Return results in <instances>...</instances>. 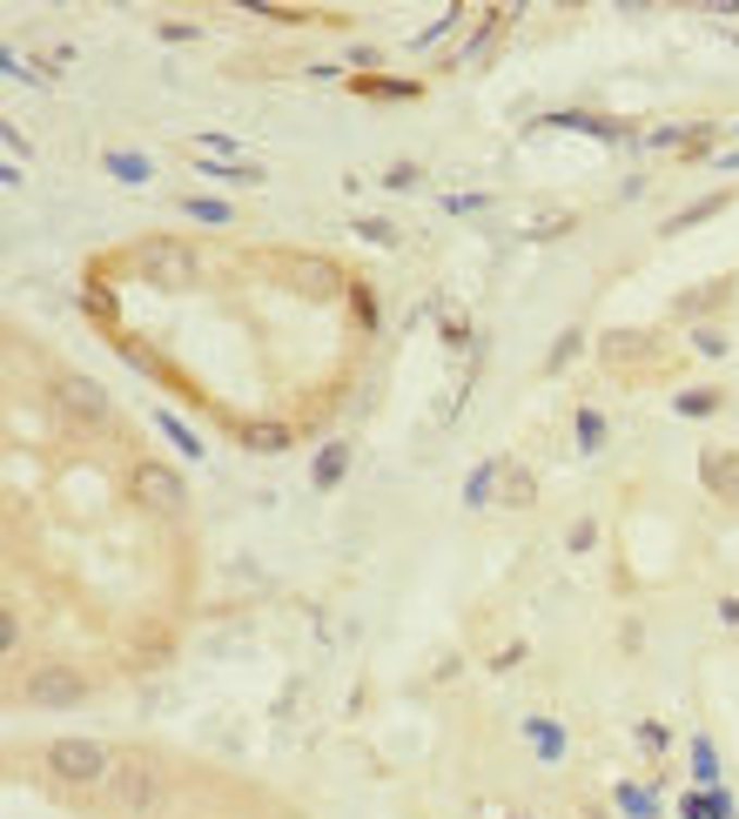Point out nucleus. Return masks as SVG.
Instances as JSON below:
<instances>
[{"mask_svg":"<svg viewBox=\"0 0 739 819\" xmlns=\"http://www.w3.org/2000/svg\"><path fill=\"white\" fill-rule=\"evenodd\" d=\"M679 819H732V793L726 786H692V793H679Z\"/></svg>","mask_w":739,"mask_h":819,"instance_id":"ddd939ff","label":"nucleus"},{"mask_svg":"<svg viewBox=\"0 0 739 819\" xmlns=\"http://www.w3.org/2000/svg\"><path fill=\"white\" fill-rule=\"evenodd\" d=\"M155 41L188 48V41H202V27H196V21H155Z\"/></svg>","mask_w":739,"mask_h":819,"instance_id":"7c9ffc66","label":"nucleus"},{"mask_svg":"<svg viewBox=\"0 0 739 819\" xmlns=\"http://www.w3.org/2000/svg\"><path fill=\"white\" fill-rule=\"evenodd\" d=\"M188 154H209V162H243V141L222 135V128H202L196 141H188Z\"/></svg>","mask_w":739,"mask_h":819,"instance_id":"4be33fe9","label":"nucleus"},{"mask_svg":"<svg viewBox=\"0 0 739 819\" xmlns=\"http://www.w3.org/2000/svg\"><path fill=\"white\" fill-rule=\"evenodd\" d=\"M451 27H464V8H444V14H438L431 27H423V34H417V41H410V48H438V41H444V34H451Z\"/></svg>","mask_w":739,"mask_h":819,"instance_id":"2f4dec72","label":"nucleus"},{"mask_svg":"<svg viewBox=\"0 0 739 819\" xmlns=\"http://www.w3.org/2000/svg\"><path fill=\"white\" fill-rule=\"evenodd\" d=\"M296 283H303L309 296H336V289H343V276H336L330 262H303V269H296Z\"/></svg>","mask_w":739,"mask_h":819,"instance_id":"a878e982","label":"nucleus"},{"mask_svg":"<svg viewBox=\"0 0 739 819\" xmlns=\"http://www.w3.org/2000/svg\"><path fill=\"white\" fill-rule=\"evenodd\" d=\"M296 437H290V423H243V450H262V457H276V450H290Z\"/></svg>","mask_w":739,"mask_h":819,"instance_id":"aec40b11","label":"nucleus"},{"mask_svg":"<svg viewBox=\"0 0 739 819\" xmlns=\"http://www.w3.org/2000/svg\"><path fill=\"white\" fill-rule=\"evenodd\" d=\"M128 491L148 504L155 518H182V511H188V484L169 471V463H155V457H141L135 471H128Z\"/></svg>","mask_w":739,"mask_h":819,"instance_id":"423d86ee","label":"nucleus"},{"mask_svg":"<svg viewBox=\"0 0 739 819\" xmlns=\"http://www.w3.org/2000/svg\"><path fill=\"white\" fill-rule=\"evenodd\" d=\"M0 652H21V611H8V625H0Z\"/></svg>","mask_w":739,"mask_h":819,"instance_id":"a19ab883","label":"nucleus"},{"mask_svg":"<svg viewBox=\"0 0 739 819\" xmlns=\"http://www.w3.org/2000/svg\"><path fill=\"white\" fill-rule=\"evenodd\" d=\"M497 477H504V457H484L478 471H471V484H464V504H471V511H484V504L497 497Z\"/></svg>","mask_w":739,"mask_h":819,"instance_id":"a211bd4d","label":"nucleus"},{"mask_svg":"<svg viewBox=\"0 0 739 819\" xmlns=\"http://www.w3.org/2000/svg\"><path fill=\"white\" fill-rule=\"evenodd\" d=\"M713 169H726V175H739V148H719V154H713Z\"/></svg>","mask_w":739,"mask_h":819,"instance_id":"37998d69","label":"nucleus"},{"mask_svg":"<svg viewBox=\"0 0 739 819\" xmlns=\"http://www.w3.org/2000/svg\"><path fill=\"white\" fill-rule=\"evenodd\" d=\"M444 209H451V215H478L484 195H444Z\"/></svg>","mask_w":739,"mask_h":819,"instance_id":"4c0bfd02","label":"nucleus"},{"mask_svg":"<svg viewBox=\"0 0 739 819\" xmlns=\"http://www.w3.org/2000/svg\"><path fill=\"white\" fill-rule=\"evenodd\" d=\"M692 349H699V357H726V330H713V323H692Z\"/></svg>","mask_w":739,"mask_h":819,"instance_id":"473e14b6","label":"nucleus"},{"mask_svg":"<svg viewBox=\"0 0 739 819\" xmlns=\"http://www.w3.org/2000/svg\"><path fill=\"white\" fill-rule=\"evenodd\" d=\"M719 404H726V397H719L713 383H692V389H679V397H673L679 417H719Z\"/></svg>","mask_w":739,"mask_h":819,"instance_id":"5701e85b","label":"nucleus"},{"mask_svg":"<svg viewBox=\"0 0 739 819\" xmlns=\"http://www.w3.org/2000/svg\"><path fill=\"white\" fill-rule=\"evenodd\" d=\"M658 349V336H645V330H612V336H599V357L618 370V363H639V357H652Z\"/></svg>","mask_w":739,"mask_h":819,"instance_id":"f8f14e48","label":"nucleus"},{"mask_svg":"<svg viewBox=\"0 0 739 819\" xmlns=\"http://www.w3.org/2000/svg\"><path fill=\"white\" fill-rule=\"evenodd\" d=\"M518 819H525V812H518Z\"/></svg>","mask_w":739,"mask_h":819,"instance_id":"a18cd8bd","label":"nucleus"},{"mask_svg":"<svg viewBox=\"0 0 739 819\" xmlns=\"http://www.w3.org/2000/svg\"><path fill=\"white\" fill-rule=\"evenodd\" d=\"M719 625H739V598H719Z\"/></svg>","mask_w":739,"mask_h":819,"instance_id":"c03bdc74","label":"nucleus"},{"mask_svg":"<svg viewBox=\"0 0 739 819\" xmlns=\"http://www.w3.org/2000/svg\"><path fill=\"white\" fill-rule=\"evenodd\" d=\"M155 431H162V437H169V444H175V450H182L188 463H202V437L188 431V423H182L175 410H155Z\"/></svg>","mask_w":739,"mask_h":819,"instance_id":"6ab92c4d","label":"nucleus"},{"mask_svg":"<svg viewBox=\"0 0 739 819\" xmlns=\"http://www.w3.org/2000/svg\"><path fill=\"white\" fill-rule=\"evenodd\" d=\"M612 806H618V819H658V812H666V806H658V793L639 786V779H618V786H612Z\"/></svg>","mask_w":739,"mask_h":819,"instance_id":"4468645a","label":"nucleus"},{"mask_svg":"<svg viewBox=\"0 0 739 819\" xmlns=\"http://www.w3.org/2000/svg\"><path fill=\"white\" fill-rule=\"evenodd\" d=\"M586 349V330H558V343H552V357H544V376H565V363Z\"/></svg>","mask_w":739,"mask_h":819,"instance_id":"bb28decb","label":"nucleus"},{"mask_svg":"<svg viewBox=\"0 0 739 819\" xmlns=\"http://www.w3.org/2000/svg\"><path fill=\"white\" fill-rule=\"evenodd\" d=\"M182 215H196V222H209V228H222V222H236V209H229L222 195H182Z\"/></svg>","mask_w":739,"mask_h":819,"instance_id":"b1692460","label":"nucleus"},{"mask_svg":"<svg viewBox=\"0 0 739 819\" xmlns=\"http://www.w3.org/2000/svg\"><path fill=\"white\" fill-rule=\"evenodd\" d=\"M343 477H349V444L336 437V444L317 450V463H309V484H317V491H336Z\"/></svg>","mask_w":739,"mask_h":819,"instance_id":"f3484780","label":"nucleus"},{"mask_svg":"<svg viewBox=\"0 0 739 819\" xmlns=\"http://www.w3.org/2000/svg\"><path fill=\"white\" fill-rule=\"evenodd\" d=\"M726 202H732V188H719V195H699L692 209H679V215H666V222H658V236H686V228H699L706 215H719Z\"/></svg>","mask_w":739,"mask_h":819,"instance_id":"dca6fc26","label":"nucleus"},{"mask_svg":"<svg viewBox=\"0 0 739 819\" xmlns=\"http://www.w3.org/2000/svg\"><path fill=\"white\" fill-rule=\"evenodd\" d=\"M444 343H451V349H464V343H471V323H457V317H444Z\"/></svg>","mask_w":739,"mask_h":819,"instance_id":"79ce46f5","label":"nucleus"},{"mask_svg":"<svg viewBox=\"0 0 739 819\" xmlns=\"http://www.w3.org/2000/svg\"><path fill=\"white\" fill-rule=\"evenodd\" d=\"M732 296V276H719V283H699V289H686V296H673V317L679 323H699V317H713V309Z\"/></svg>","mask_w":739,"mask_h":819,"instance_id":"9b49d317","label":"nucleus"},{"mask_svg":"<svg viewBox=\"0 0 739 819\" xmlns=\"http://www.w3.org/2000/svg\"><path fill=\"white\" fill-rule=\"evenodd\" d=\"M639 746H645V753H673V732L658 725V719H639Z\"/></svg>","mask_w":739,"mask_h":819,"instance_id":"f704fd0d","label":"nucleus"},{"mask_svg":"<svg viewBox=\"0 0 739 819\" xmlns=\"http://www.w3.org/2000/svg\"><path fill=\"white\" fill-rule=\"evenodd\" d=\"M88 672H74V666H34L21 679V698L27 706H41V712H74V706H88Z\"/></svg>","mask_w":739,"mask_h":819,"instance_id":"20e7f679","label":"nucleus"},{"mask_svg":"<svg viewBox=\"0 0 739 819\" xmlns=\"http://www.w3.org/2000/svg\"><path fill=\"white\" fill-rule=\"evenodd\" d=\"M349 228H357L364 243H377V249H397V243H404V236H397V222H383V215H357Z\"/></svg>","mask_w":739,"mask_h":819,"instance_id":"c85d7f7f","label":"nucleus"},{"mask_svg":"<svg viewBox=\"0 0 739 819\" xmlns=\"http://www.w3.org/2000/svg\"><path fill=\"white\" fill-rule=\"evenodd\" d=\"M101 169H108L114 182H122V188L155 182V162H148V154H135V148H108V154H101Z\"/></svg>","mask_w":739,"mask_h":819,"instance_id":"2eb2a0df","label":"nucleus"},{"mask_svg":"<svg viewBox=\"0 0 739 819\" xmlns=\"http://www.w3.org/2000/svg\"><path fill=\"white\" fill-rule=\"evenodd\" d=\"M48 397H54V410H61L67 423H82V431H108V417H114L108 389H101L95 376H82V370H61V376L48 383Z\"/></svg>","mask_w":739,"mask_h":819,"instance_id":"7ed1b4c3","label":"nucleus"},{"mask_svg":"<svg viewBox=\"0 0 739 819\" xmlns=\"http://www.w3.org/2000/svg\"><path fill=\"white\" fill-rule=\"evenodd\" d=\"M41 759H48V772L61 786H108V772H114V753L101 739H54Z\"/></svg>","mask_w":739,"mask_h":819,"instance_id":"f03ea898","label":"nucleus"},{"mask_svg":"<svg viewBox=\"0 0 739 819\" xmlns=\"http://www.w3.org/2000/svg\"><path fill=\"white\" fill-rule=\"evenodd\" d=\"M713 141H719V128H706V122H699V128H686L679 162H706V154H713Z\"/></svg>","mask_w":739,"mask_h":819,"instance_id":"c756f323","label":"nucleus"},{"mask_svg":"<svg viewBox=\"0 0 739 819\" xmlns=\"http://www.w3.org/2000/svg\"><path fill=\"white\" fill-rule=\"evenodd\" d=\"M699 484H706L719 504H732V511H739V450H706V457H699Z\"/></svg>","mask_w":739,"mask_h":819,"instance_id":"0eeeda50","label":"nucleus"},{"mask_svg":"<svg viewBox=\"0 0 739 819\" xmlns=\"http://www.w3.org/2000/svg\"><path fill=\"white\" fill-rule=\"evenodd\" d=\"M565 544H571V551H592V544H599V524H592V518H578V524H571V537H565Z\"/></svg>","mask_w":739,"mask_h":819,"instance_id":"c9c22d12","label":"nucleus"},{"mask_svg":"<svg viewBox=\"0 0 739 819\" xmlns=\"http://www.w3.org/2000/svg\"><path fill=\"white\" fill-rule=\"evenodd\" d=\"M0 141H8V162L21 169V162H27V135H21V128H0Z\"/></svg>","mask_w":739,"mask_h":819,"instance_id":"e433bc0d","label":"nucleus"},{"mask_svg":"<svg viewBox=\"0 0 739 819\" xmlns=\"http://www.w3.org/2000/svg\"><path fill=\"white\" fill-rule=\"evenodd\" d=\"M383 188H397V195H404V188H423V169H417V162H391V169H383Z\"/></svg>","mask_w":739,"mask_h":819,"instance_id":"72a5a7b5","label":"nucleus"},{"mask_svg":"<svg viewBox=\"0 0 739 819\" xmlns=\"http://www.w3.org/2000/svg\"><path fill=\"white\" fill-rule=\"evenodd\" d=\"M88 309H95V323H114V296L108 289H88Z\"/></svg>","mask_w":739,"mask_h":819,"instance_id":"ea45409f","label":"nucleus"},{"mask_svg":"<svg viewBox=\"0 0 739 819\" xmlns=\"http://www.w3.org/2000/svg\"><path fill=\"white\" fill-rule=\"evenodd\" d=\"M518 732L531 739V753H538L544 766H558V759L571 753V739H565V725H558V719H544V712H531V719H525Z\"/></svg>","mask_w":739,"mask_h":819,"instance_id":"9d476101","label":"nucleus"},{"mask_svg":"<svg viewBox=\"0 0 739 819\" xmlns=\"http://www.w3.org/2000/svg\"><path fill=\"white\" fill-rule=\"evenodd\" d=\"M128 262H135V276L162 283V289H182V283H196V269H202V256L188 249L182 236H141V243L128 249Z\"/></svg>","mask_w":739,"mask_h":819,"instance_id":"f257e3e1","label":"nucleus"},{"mask_svg":"<svg viewBox=\"0 0 739 819\" xmlns=\"http://www.w3.org/2000/svg\"><path fill=\"white\" fill-rule=\"evenodd\" d=\"M108 793H114V806H122V812H155V806H162V772H155L141 753H128V759H114Z\"/></svg>","mask_w":739,"mask_h":819,"instance_id":"39448f33","label":"nucleus"},{"mask_svg":"<svg viewBox=\"0 0 739 819\" xmlns=\"http://www.w3.org/2000/svg\"><path fill=\"white\" fill-rule=\"evenodd\" d=\"M544 128H578V135H599V141H632V122H612V114H586V108H571V114H544Z\"/></svg>","mask_w":739,"mask_h":819,"instance_id":"1a4fd4ad","label":"nucleus"},{"mask_svg":"<svg viewBox=\"0 0 739 819\" xmlns=\"http://www.w3.org/2000/svg\"><path fill=\"white\" fill-rule=\"evenodd\" d=\"M571 431H578V450H586V457H599L605 450V417L586 404V410H571Z\"/></svg>","mask_w":739,"mask_h":819,"instance_id":"393cba45","label":"nucleus"},{"mask_svg":"<svg viewBox=\"0 0 739 819\" xmlns=\"http://www.w3.org/2000/svg\"><path fill=\"white\" fill-rule=\"evenodd\" d=\"M497 497H504V504H512V511H518V504H531V497H538V477L525 471V463H512V457H504V477H497Z\"/></svg>","mask_w":739,"mask_h":819,"instance_id":"412c9836","label":"nucleus"},{"mask_svg":"<svg viewBox=\"0 0 739 819\" xmlns=\"http://www.w3.org/2000/svg\"><path fill=\"white\" fill-rule=\"evenodd\" d=\"M349 95L357 101H417L423 82H404V74H349Z\"/></svg>","mask_w":739,"mask_h":819,"instance_id":"6e6552de","label":"nucleus"},{"mask_svg":"<svg viewBox=\"0 0 739 819\" xmlns=\"http://www.w3.org/2000/svg\"><path fill=\"white\" fill-rule=\"evenodd\" d=\"M645 148H686V128H652Z\"/></svg>","mask_w":739,"mask_h":819,"instance_id":"58836bf2","label":"nucleus"},{"mask_svg":"<svg viewBox=\"0 0 739 819\" xmlns=\"http://www.w3.org/2000/svg\"><path fill=\"white\" fill-rule=\"evenodd\" d=\"M692 779H699V786H719V753H713V739H706V732L692 739Z\"/></svg>","mask_w":739,"mask_h":819,"instance_id":"cd10ccee","label":"nucleus"}]
</instances>
